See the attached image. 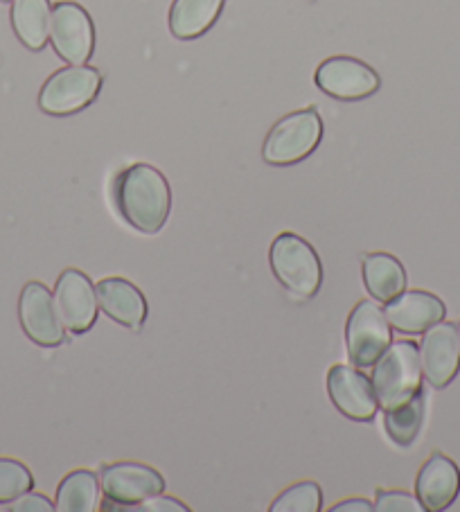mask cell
<instances>
[{"label": "cell", "mask_w": 460, "mask_h": 512, "mask_svg": "<svg viewBox=\"0 0 460 512\" xmlns=\"http://www.w3.org/2000/svg\"><path fill=\"white\" fill-rule=\"evenodd\" d=\"M115 206L125 222L143 235L163 231L172 213V188L154 165L134 163L115 179Z\"/></svg>", "instance_id": "6da1fadb"}, {"label": "cell", "mask_w": 460, "mask_h": 512, "mask_svg": "<svg viewBox=\"0 0 460 512\" xmlns=\"http://www.w3.org/2000/svg\"><path fill=\"white\" fill-rule=\"evenodd\" d=\"M422 377L418 343L404 339L393 341L375 361L370 382H373L379 406L388 411L422 393Z\"/></svg>", "instance_id": "7a4b0ae2"}, {"label": "cell", "mask_w": 460, "mask_h": 512, "mask_svg": "<svg viewBox=\"0 0 460 512\" xmlns=\"http://www.w3.org/2000/svg\"><path fill=\"white\" fill-rule=\"evenodd\" d=\"M271 271L296 300L314 298L323 285V262L312 244L294 233H280L269 251Z\"/></svg>", "instance_id": "3957f363"}, {"label": "cell", "mask_w": 460, "mask_h": 512, "mask_svg": "<svg viewBox=\"0 0 460 512\" xmlns=\"http://www.w3.org/2000/svg\"><path fill=\"white\" fill-rule=\"evenodd\" d=\"M323 138V120L316 109L294 111L278 120L262 147V158L269 165H296L314 154Z\"/></svg>", "instance_id": "277c9868"}, {"label": "cell", "mask_w": 460, "mask_h": 512, "mask_svg": "<svg viewBox=\"0 0 460 512\" xmlns=\"http://www.w3.org/2000/svg\"><path fill=\"white\" fill-rule=\"evenodd\" d=\"M102 73L91 66H66L52 73L39 93V107L48 116H73L95 102Z\"/></svg>", "instance_id": "5b68a950"}, {"label": "cell", "mask_w": 460, "mask_h": 512, "mask_svg": "<svg viewBox=\"0 0 460 512\" xmlns=\"http://www.w3.org/2000/svg\"><path fill=\"white\" fill-rule=\"evenodd\" d=\"M393 343V328L375 300H361L350 312L345 323V348L352 366L364 370L373 368L375 361Z\"/></svg>", "instance_id": "8992f818"}, {"label": "cell", "mask_w": 460, "mask_h": 512, "mask_svg": "<svg viewBox=\"0 0 460 512\" xmlns=\"http://www.w3.org/2000/svg\"><path fill=\"white\" fill-rule=\"evenodd\" d=\"M50 43L70 66H84L95 50V25L82 5L61 0L52 7Z\"/></svg>", "instance_id": "52a82bcc"}, {"label": "cell", "mask_w": 460, "mask_h": 512, "mask_svg": "<svg viewBox=\"0 0 460 512\" xmlns=\"http://www.w3.org/2000/svg\"><path fill=\"white\" fill-rule=\"evenodd\" d=\"M100 485L104 499L115 503L118 508L140 506L156 494L165 492L163 474L152 465L122 461L102 467Z\"/></svg>", "instance_id": "ba28073f"}, {"label": "cell", "mask_w": 460, "mask_h": 512, "mask_svg": "<svg viewBox=\"0 0 460 512\" xmlns=\"http://www.w3.org/2000/svg\"><path fill=\"white\" fill-rule=\"evenodd\" d=\"M19 321L28 339L43 348H57L66 341V325L61 321L55 294L39 280H30L19 298Z\"/></svg>", "instance_id": "9c48e42d"}, {"label": "cell", "mask_w": 460, "mask_h": 512, "mask_svg": "<svg viewBox=\"0 0 460 512\" xmlns=\"http://www.w3.org/2000/svg\"><path fill=\"white\" fill-rule=\"evenodd\" d=\"M316 86L334 100L357 102L379 91V75L364 61L352 57H330L316 68Z\"/></svg>", "instance_id": "30bf717a"}, {"label": "cell", "mask_w": 460, "mask_h": 512, "mask_svg": "<svg viewBox=\"0 0 460 512\" xmlns=\"http://www.w3.org/2000/svg\"><path fill=\"white\" fill-rule=\"evenodd\" d=\"M55 303L66 330L86 334L93 330L100 314V300L91 278L79 269H66L55 285Z\"/></svg>", "instance_id": "8fae6325"}, {"label": "cell", "mask_w": 460, "mask_h": 512, "mask_svg": "<svg viewBox=\"0 0 460 512\" xmlns=\"http://www.w3.org/2000/svg\"><path fill=\"white\" fill-rule=\"evenodd\" d=\"M327 393H330L332 404L339 409L345 418L355 422H373L379 402L375 395L370 377L361 373L359 368L336 364L327 373Z\"/></svg>", "instance_id": "7c38bea8"}, {"label": "cell", "mask_w": 460, "mask_h": 512, "mask_svg": "<svg viewBox=\"0 0 460 512\" xmlns=\"http://www.w3.org/2000/svg\"><path fill=\"white\" fill-rule=\"evenodd\" d=\"M422 334V375L433 388H447L454 382L460 370V343L456 325L449 321H440Z\"/></svg>", "instance_id": "4fadbf2b"}, {"label": "cell", "mask_w": 460, "mask_h": 512, "mask_svg": "<svg viewBox=\"0 0 460 512\" xmlns=\"http://www.w3.org/2000/svg\"><path fill=\"white\" fill-rule=\"evenodd\" d=\"M384 314L393 330L402 334H422L431 325L445 321L447 307L436 294H429V291L404 289L400 296L388 300Z\"/></svg>", "instance_id": "5bb4252c"}, {"label": "cell", "mask_w": 460, "mask_h": 512, "mask_svg": "<svg viewBox=\"0 0 460 512\" xmlns=\"http://www.w3.org/2000/svg\"><path fill=\"white\" fill-rule=\"evenodd\" d=\"M460 494V470L445 454H431L415 479V497L427 512L447 510Z\"/></svg>", "instance_id": "9a60e30c"}, {"label": "cell", "mask_w": 460, "mask_h": 512, "mask_svg": "<svg viewBox=\"0 0 460 512\" xmlns=\"http://www.w3.org/2000/svg\"><path fill=\"white\" fill-rule=\"evenodd\" d=\"M100 310L122 328L138 332L149 314V305L143 291L127 278H104L95 285Z\"/></svg>", "instance_id": "2e32d148"}, {"label": "cell", "mask_w": 460, "mask_h": 512, "mask_svg": "<svg viewBox=\"0 0 460 512\" xmlns=\"http://www.w3.org/2000/svg\"><path fill=\"white\" fill-rule=\"evenodd\" d=\"M361 273H364V285L368 294L377 303H388L400 296L406 289V269L404 264L391 253H368L361 260Z\"/></svg>", "instance_id": "e0dca14e"}, {"label": "cell", "mask_w": 460, "mask_h": 512, "mask_svg": "<svg viewBox=\"0 0 460 512\" xmlns=\"http://www.w3.org/2000/svg\"><path fill=\"white\" fill-rule=\"evenodd\" d=\"M50 0H12V28L25 48L41 52L50 41Z\"/></svg>", "instance_id": "ac0fdd59"}, {"label": "cell", "mask_w": 460, "mask_h": 512, "mask_svg": "<svg viewBox=\"0 0 460 512\" xmlns=\"http://www.w3.org/2000/svg\"><path fill=\"white\" fill-rule=\"evenodd\" d=\"M224 10V0H174L170 30L176 39H197L206 34Z\"/></svg>", "instance_id": "d6986e66"}, {"label": "cell", "mask_w": 460, "mask_h": 512, "mask_svg": "<svg viewBox=\"0 0 460 512\" xmlns=\"http://www.w3.org/2000/svg\"><path fill=\"white\" fill-rule=\"evenodd\" d=\"M100 479L88 470L70 472L57 488L55 510L59 512H93L100 508Z\"/></svg>", "instance_id": "ffe728a7"}, {"label": "cell", "mask_w": 460, "mask_h": 512, "mask_svg": "<svg viewBox=\"0 0 460 512\" xmlns=\"http://www.w3.org/2000/svg\"><path fill=\"white\" fill-rule=\"evenodd\" d=\"M384 425L386 434L393 440L395 445L400 447H411L418 438L424 420V391L418 393L402 406H395V409L384 411Z\"/></svg>", "instance_id": "44dd1931"}, {"label": "cell", "mask_w": 460, "mask_h": 512, "mask_svg": "<svg viewBox=\"0 0 460 512\" xmlns=\"http://www.w3.org/2000/svg\"><path fill=\"white\" fill-rule=\"evenodd\" d=\"M34 490V476L30 467L16 458L0 456V503L10 506L12 501Z\"/></svg>", "instance_id": "7402d4cb"}, {"label": "cell", "mask_w": 460, "mask_h": 512, "mask_svg": "<svg viewBox=\"0 0 460 512\" xmlns=\"http://www.w3.org/2000/svg\"><path fill=\"white\" fill-rule=\"evenodd\" d=\"M323 508L321 485L314 481L296 483L271 503V512H318Z\"/></svg>", "instance_id": "603a6c76"}, {"label": "cell", "mask_w": 460, "mask_h": 512, "mask_svg": "<svg viewBox=\"0 0 460 512\" xmlns=\"http://www.w3.org/2000/svg\"><path fill=\"white\" fill-rule=\"evenodd\" d=\"M375 510L379 512H424L418 497L400 490H379L375 499Z\"/></svg>", "instance_id": "cb8c5ba5"}, {"label": "cell", "mask_w": 460, "mask_h": 512, "mask_svg": "<svg viewBox=\"0 0 460 512\" xmlns=\"http://www.w3.org/2000/svg\"><path fill=\"white\" fill-rule=\"evenodd\" d=\"M10 510L14 512H52L55 510V503H52L46 494L39 492H25L23 497L10 503Z\"/></svg>", "instance_id": "d4e9b609"}, {"label": "cell", "mask_w": 460, "mask_h": 512, "mask_svg": "<svg viewBox=\"0 0 460 512\" xmlns=\"http://www.w3.org/2000/svg\"><path fill=\"white\" fill-rule=\"evenodd\" d=\"M140 510L145 512H190V508L181 503L179 499H172V497H163V494H156L145 503H140Z\"/></svg>", "instance_id": "484cf974"}, {"label": "cell", "mask_w": 460, "mask_h": 512, "mask_svg": "<svg viewBox=\"0 0 460 512\" xmlns=\"http://www.w3.org/2000/svg\"><path fill=\"white\" fill-rule=\"evenodd\" d=\"M375 506L366 499H348L343 503H336L332 512H373Z\"/></svg>", "instance_id": "4316f807"}, {"label": "cell", "mask_w": 460, "mask_h": 512, "mask_svg": "<svg viewBox=\"0 0 460 512\" xmlns=\"http://www.w3.org/2000/svg\"><path fill=\"white\" fill-rule=\"evenodd\" d=\"M456 330H458V343H460V323H458V328H456Z\"/></svg>", "instance_id": "83f0119b"}, {"label": "cell", "mask_w": 460, "mask_h": 512, "mask_svg": "<svg viewBox=\"0 0 460 512\" xmlns=\"http://www.w3.org/2000/svg\"><path fill=\"white\" fill-rule=\"evenodd\" d=\"M3 3H12V0H3Z\"/></svg>", "instance_id": "f1b7e54d"}]
</instances>
